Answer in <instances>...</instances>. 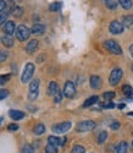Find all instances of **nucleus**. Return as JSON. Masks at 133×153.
I'll return each instance as SVG.
<instances>
[{
  "label": "nucleus",
  "instance_id": "38",
  "mask_svg": "<svg viewBox=\"0 0 133 153\" xmlns=\"http://www.w3.org/2000/svg\"><path fill=\"white\" fill-rule=\"evenodd\" d=\"M20 129V126L17 125V124H10L9 126H7V130L9 131H17Z\"/></svg>",
  "mask_w": 133,
  "mask_h": 153
},
{
  "label": "nucleus",
  "instance_id": "15",
  "mask_svg": "<svg viewBox=\"0 0 133 153\" xmlns=\"http://www.w3.org/2000/svg\"><path fill=\"white\" fill-rule=\"evenodd\" d=\"M9 115H10V118L12 119V120H21V119H23L24 118V113L23 111H21V110H16V109H11L10 111H9Z\"/></svg>",
  "mask_w": 133,
  "mask_h": 153
},
{
  "label": "nucleus",
  "instance_id": "7",
  "mask_svg": "<svg viewBox=\"0 0 133 153\" xmlns=\"http://www.w3.org/2000/svg\"><path fill=\"white\" fill-rule=\"evenodd\" d=\"M71 121H62V123H59V124H55V125H52L51 127V130L56 132V134H66L70 129H71Z\"/></svg>",
  "mask_w": 133,
  "mask_h": 153
},
{
  "label": "nucleus",
  "instance_id": "32",
  "mask_svg": "<svg viewBox=\"0 0 133 153\" xmlns=\"http://www.w3.org/2000/svg\"><path fill=\"white\" fill-rule=\"evenodd\" d=\"M7 15H9V12H6V11H3L1 14H0V26L1 25H5L6 22H7Z\"/></svg>",
  "mask_w": 133,
  "mask_h": 153
},
{
  "label": "nucleus",
  "instance_id": "10",
  "mask_svg": "<svg viewBox=\"0 0 133 153\" xmlns=\"http://www.w3.org/2000/svg\"><path fill=\"white\" fill-rule=\"evenodd\" d=\"M65 142H66V138L65 137L64 138H60V137H56V136H49L48 137V145L55 146V147L62 146V145H65Z\"/></svg>",
  "mask_w": 133,
  "mask_h": 153
},
{
  "label": "nucleus",
  "instance_id": "42",
  "mask_svg": "<svg viewBox=\"0 0 133 153\" xmlns=\"http://www.w3.org/2000/svg\"><path fill=\"white\" fill-rule=\"evenodd\" d=\"M117 107H118V108H120V109H123V108H125V107H126V105H125V104H123V103H121V104H118V105H117Z\"/></svg>",
  "mask_w": 133,
  "mask_h": 153
},
{
  "label": "nucleus",
  "instance_id": "1",
  "mask_svg": "<svg viewBox=\"0 0 133 153\" xmlns=\"http://www.w3.org/2000/svg\"><path fill=\"white\" fill-rule=\"evenodd\" d=\"M34 64L33 62H27L24 65V69H23V72L21 75V81L23 83H27V82H31L32 81V77H33V74H34Z\"/></svg>",
  "mask_w": 133,
  "mask_h": 153
},
{
  "label": "nucleus",
  "instance_id": "30",
  "mask_svg": "<svg viewBox=\"0 0 133 153\" xmlns=\"http://www.w3.org/2000/svg\"><path fill=\"white\" fill-rule=\"evenodd\" d=\"M99 105L103 109H112L115 107V104L112 103V102H103V103H100Z\"/></svg>",
  "mask_w": 133,
  "mask_h": 153
},
{
  "label": "nucleus",
  "instance_id": "13",
  "mask_svg": "<svg viewBox=\"0 0 133 153\" xmlns=\"http://www.w3.org/2000/svg\"><path fill=\"white\" fill-rule=\"evenodd\" d=\"M89 83H90L92 88H94V90H99V88L101 87V79H100V76H97V75L90 76Z\"/></svg>",
  "mask_w": 133,
  "mask_h": 153
},
{
  "label": "nucleus",
  "instance_id": "36",
  "mask_svg": "<svg viewBox=\"0 0 133 153\" xmlns=\"http://www.w3.org/2000/svg\"><path fill=\"white\" fill-rule=\"evenodd\" d=\"M7 55H9V53L6 52V50H0V62L5 61L7 59Z\"/></svg>",
  "mask_w": 133,
  "mask_h": 153
},
{
  "label": "nucleus",
  "instance_id": "17",
  "mask_svg": "<svg viewBox=\"0 0 133 153\" xmlns=\"http://www.w3.org/2000/svg\"><path fill=\"white\" fill-rule=\"evenodd\" d=\"M121 23L123 25V27L131 28V27L133 26V15H125V16L122 17Z\"/></svg>",
  "mask_w": 133,
  "mask_h": 153
},
{
  "label": "nucleus",
  "instance_id": "21",
  "mask_svg": "<svg viewBox=\"0 0 133 153\" xmlns=\"http://www.w3.org/2000/svg\"><path fill=\"white\" fill-rule=\"evenodd\" d=\"M33 132H34L35 135H43V134L45 132V125L42 124V123L37 124V125L33 127Z\"/></svg>",
  "mask_w": 133,
  "mask_h": 153
},
{
  "label": "nucleus",
  "instance_id": "29",
  "mask_svg": "<svg viewBox=\"0 0 133 153\" xmlns=\"http://www.w3.org/2000/svg\"><path fill=\"white\" fill-rule=\"evenodd\" d=\"M21 153H34V148L31 145H24L21 149Z\"/></svg>",
  "mask_w": 133,
  "mask_h": 153
},
{
  "label": "nucleus",
  "instance_id": "37",
  "mask_svg": "<svg viewBox=\"0 0 133 153\" xmlns=\"http://www.w3.org/2000/svg\"><path fill=\"white\" fill-rule=\"evenodd\" d=\"M7 96H9V91L5 90V88H0V100H3Z\"/></svg>",
  "mask_w": 133,
  "mask_h": 153
},
{
  "label": "nucleus",
  "instance_id": "41",
  "mask_svg": "<svg viewBox=\"0 0 133 153\" xmlns=\"http://www.w3.org/2000/svg\"><path fill=\"white\" fill-rule=\"evenodd\" d=\"M129 53H131V55L133 56V44H132V45H129Z\"/></svg>",
  "mask_w": 133,
  "mask_h": 153
},
{
  "label": "nucleus",
  "instance_id": "35",
  "mask_svg": "<svg viewBox=\"0 0 133 153\" xmlns=\"http://www.w3.org/2000/svg\"><path fill=\"white\" fill-rule=\"evenodd\" d=\"M62 96H64V92H62V91H59V92L54 96V100H55V103H60V102L62 100Z\"/></svg>",
  "mask_w": 133,
  "mask_h": 153
},
{
  "label": "nucleus",
  "instance_id": "20",
  "mask_svg": "<svg viewBox=\"0 0 133 153\" xmlns=\"http://www.w3.org/2000/svg\"><path fill=\"white\" fill-rule=\"evenodd\" d=\"M98 100H99V97H98V96H92V97H89L88 99H86V102L83 103V108L92 107L93 104H95Z\"/></svg>",
  "mask_w": 133,
  "mask_h": 153
},
{
  "label": "nucleus",
  "instance_id": "45",
  "mask_svg": "<svg viewBox=\"0 0 133 153\" xmlns=\"http://www.w3.org/2000/svg\"><path fill=\"white\" fill-rule=\"evenodd\" d=\"M132 146H133V142H132Z\"/></svg>",
  "mask_w": 133,
  "mask_h": 153
},
{
  "label": "nucleus",
  "instance_id": "9",
  "mask_svg": "<svg viewBox=\"0 0 133 153\" xmlns=\"http://www.w3.org/2000/svg\"><path fill=\"white\" fill-rule=\"evenodd\" d=\"M123 28H125L123 25L120 22V21H117V20L111 21V23L109 25V31L112 34H121L123 32Z\"/></svg>",
  "mask_w": 133,
  "mask_h": 153
},
{
  "label": "nucleus",
  "instance_id": "27",
  "mask_svg": "<svg viewBox=\"0 0 133 153\" xmlns=\"http://www.w3.org/2000/svg\"><path fill=\"white\" fill-rule=\"evenodd\" d=\"M71 153H86V148L81 145H75L71 149Z\"/></svg>",
  "mask_w": 133,
  "mask_h": 153
},
{
  "label": "nucleus",
  "instance_id": "26",
  "mask_svg": "<svg viewBox=\"0 0 133 153\" xmlns=\"http://www.w3.org/2000/svg\"><path fill=\"white\" fill-rule=\"evenodd\" d=\"M122 92H123L126 96L131 97V96H133V87H131L129 85H123V86H122Z\"/></svg>",
  "mask_w": 133,
  "mask_h": 153
},
{
  "label": "nucleus",
  "instance_id": "2",
  "mask_svg": "<svg viewBox=\"0 0 133 153\" xmlns=\"http://www.w3.org/2000/svg\"><path fill=\"white\" fill-rule=\"evenodd\" d=\"M104 48L110 52L111 54H115V55H121L122 54V48L120 47V44L114 41V39H108L104 42Z\"/></svg>",
  "mask_w": 133,
  "mask_h": 153
},
{
  "label": "nucleus",
  "instance_id": "3",
  "mask_svg": "<svg viewBox=\"0 0 133 153\" xmlns=\"http://www.w3.org/2000/svg\"><path fill=\"white\" fill-rule=\"evenodd\" d=\"M39 94V80L34 79L30 82L28 87V99L30 100H35Z\"/></svg>",
  "mask_w": 133,
  "mask_h": 153
},
{
  "label": "nucleus",
  "instance_id": "23",
  "mask_svg": "<svg viewBox=\"0 0 133 153\" xmlns=\"http://www.w3.org/2000/svg\"><path fill=\"white\" fill-rule=\"evenodd\" d=\"M104 3L106 5V7L110 9V10H115L117 7V5H118V1H115V0H105Z\"/></svg>",
  "mask_w": 133,
  "mask_h": 153
},
{
  "label": "nucleus",
  "instance_id": "6",
  "mask_svg": "<svg viewBox=\"0 0 133 153\" xmlns=\"http://www.w3.org/2000/svg\"><path fill=\"white\" fill-rule=\"evenodd\" d=\"M30 34H31V30L27 26H24V25H20L16 30V37L20 42L27 41L30 38Z\"/></svg>",
  "mask_w": 133,
  "mask_h": 153
},
{
  "label": "nucleus",
  "instance_id": "28",
  "mask_svg": "<svg viewBox=\"0 0 133 153\" xmlns=\"http://www.w3.org/2000/svg\"><path fill=\"white\" fill-rule=\"evenodd\" d=\"M22 11H23V10H22V7H20V6H15L14 9H12L11 14L14 15L15 17H21V16H22V14H23Z\"/></svg>",
  "mask_w": 133,
  "mask_h": 153
},
{
  "label": "nucleus",
  "instance_id": "5",
  "mask_svg": "<svg viewBox=\"0 0 133 153\" xmlns=\"http://www.w3.org/2000/svg\"><path fill=\"white\" fill-rule=\"evenodd\" d=\"M97 126V124L93 120H83L81 123H78L76 126V131L78 132H87V131H92L94 127Z\"/></svg>",
  "mask_w": 133,
  "mask_h": 153
},
{
  "label": "nucleus",
  "instance_id": "14",
  "mask_svg": "<svg viewBox=\"0 0 133 153\" xmlns=\"http://www.w3.org/2000/svg\"><path fill=\"white\" fill-rule=\"evenodd\" d=\"M59 91H60L59 85H58L55 81L49 82V85H48V90H47V93H48L49 96H52V97H54Z\"/></svg>",
  "mask_w": 133,
  "mask_h": 153
},
{
  "label": "nucleus",
  "instance_id": "19",
  "mask_svg": "<svg viewBox=\"0 0 133 153\" xmlns=\"http://www.w3.org/2000/svg\"><path fill=\"white\" fill-rule=\"evenodd\" d=\"M116 153H127L128 152V143L126 141H121L116 147Z\"/></svg>",
  "mask_w": 133,
  "mask_h": 153
},
{
  "label": "nucleus",
  "instance_id": "18",
  "mask_svg": "<svg viewBox=\"0 0 133 153\" xmlns=\"http://www.w3.org/2000/svg\"><path fill=\"white\" fill-rule=\"evenodd\" d=\"M1 43L6 47V48H11L12 45H14V39H12L11 36H7V34H4L1 37Z\"/></svg>",
  "mask_w": 133,
  "mask_h": 153
},
{
  "label": "nucleus",
  "instance_id": "12",
  "mask_svg": "<svg viewBox=\"0 0 133 153\" xmlns=\"http://www.w3.org/2000/svg\"><path fill=\"white\" fill-rule=\"evenodd\" d=\"M38 45H39V41L38 39H31L27 43V45H26V52H27L28 54H33L38 49Z\"/></svg>",
  "mask_w": 133,
  "mask_h": 153
},
{
  "label": "nucleus",
  "instance_id": "39",
  "mask_svg": "<svg viewBox=\"0 0 133 153\" xmlns=\"http://www.w3.org/2000/svg\"><path fill=\"white\" fill-rule=\"evenodd\" d=\"M110 127H111V130H118L120 129V123L118 121H114V123H111Z\"/></svg>",
  "mask_w": 133,
  "mask_h": 153
},
{
  "label": "nucleus",
  "instance_id": "40",
  "mask_svg": "<svg viewBox=\"0 0 133 153\" xmlns=\"http://www.w3.org/2000/svg\"><path fill=\"white\" fill-rule=\"evenodd\" d=\"M5 6H6V1H3V0H0V12L5 11Z\"/></svg>",
  "mask_w": 133,
  "mask_h": 153
},
{
  "label": "nucleus",
  "instance_id": "25",
  "mask_svg": "<svg viewBox=\"0 0 133 153\" xmlns=\"http://www.w3.org/2000/svg\"><path fill=\"white\" fill-rule=\"evenodd\" d=\"M61 7H62V4H61L60 1H55V3H52V4H50V5H49V10H50V11H52V12L59 11Z\"/></svg>",
  "mask_w": 133,
  "mask_h": 153
},
{
  "label": "nucleus",
  "instance_id": "43",
  "mask_svg": "<svg viewBox=\"0 0 133 153\" xmlns=\"http://www.w3.org/2000/svg\"><path fill=\"white\" fill-rule=\"evenodd\" d=\"M1 121H3V118H0V124H1Z\"/></svg>",
  "mask_w": 133,
  "mask_h": 153
},
{
  "label": "nucleus",
  "instance_id": "44",
  "mask_svg": "<svg viewBox=\"0 0 133 153\" xmlns=\"http://www.w3.org/2000/svg\"><path fill=\"white\" fill-rule=\"evenodd\" d=\"M132 70H133V65H132Z\"/></svg>",
  "mask_w": 133,
  "mask_h": 153
},
{
  "label": "nucleus",
  "instance_id": "33",
  "mask_svg": "<svg viewBox=\"0 0 133 153\" xmlns=\"http://www.w3.org/2000/svg\"><path fill=\"white\" fill-rule=\"evenodd\" d=\"M45 153H58V147L51 146V145H48V146L45 147Z\"/></svg>",
  "mask_w": 133,
  "mask_h": 153
},
{
  "label": "nucleus",
  "instance_id": "22",
  "mask_svg": "<svg viewBox=\"0 0 133 153\" xmlns=\"http://www.w3.org/2000/svg\"><path fill=\"white\" fill-rule=\"evenodd\" d=\"M118 4L121 5L125 10H129L133 6V1H131V0H120Z\"/></svg>",
  "mask_w": 133,
  "mask_h": 153
},
{
  "label": "nucleus",
  "instance_id": "11",
  "mask_svg": "<svg viewBox=\"0 0 133 153\" xmlns=\"http://www.w3.org/2000/svg\"><path fill=\"white\" fill-rule=\"evenodd\" d=\"M16 25L14 21H7L5 25H4V32L5 34L7 36H12L14 33H16Z\"/></svg>",
  "mask_w": 133,
  "mask_h": 153
},
{
  "label": "nucleus",
  "instance_id": "16",
  "mask_svg": "<svg viewBox=\"0 0 133 153\" xmlns=\"http://www.w3.org/2000/svg\"><path fill=\"white\" fill-rule=\"evenodd\" d=\"M45 32V26L44 25H41V23H35L32 26L31 28V33H34V34H43Z\"/></svg>",
  "mask_w": 133,
  "mask_h": 153
},
{
  "label": "nucleus",
  "instance_id": "8",
  "mask_svg": "<svg viewBox=\"0 0 133 153\" xmlns=\"http://www.w3.org/2000/svg\"><path fill=\"white\" fill-rule=\"evenodd\" d=\"M64 96L66 98H73L76 94V86L72 81H66L65 86H64Z\"/></svg>",
  "mask_w": 133,
  "mask_h": 153
},
{
  "label": "nucleus",
  "instance_id": "4",
  "mask_svg": "<svg viewBox=\"0 0 133 153\" xmlns=\"http://www.w3.org/2000/svg\"><path fill=\"white\" fill-rule=\"evenodd\" d=\"M122 76H123L122 69H120V68L114 69V70L111 71L110 76H109V85H110V86H117L118 82L121 81Z\"/></svg>",
  "mask_w": 133,
  "mask_h": 153
},
{
  "label": "nucleus",
  "instance_id": "34",
  "mask_svg": "<svg viewBox=\"0 0 133 153\" xmlns=\"http://www.w3.org/2000/svg\"><path fill=\"white\" fill-rule=\"evenodd\" d=\"M10 79H11V75H3V76H0V86L5 85Z\"/></svg>",
  "mask_w": 133,
  "mask_h": 153
},
{
  "label": "nucleus",
  "instance_id": "24",
  "mask_svg": "<svg viewBox=\"0 0 133 153\" xmlns=\"http://www.w3.org/2000/svg\"><path fill=\"white\" fill-rule=\"evenodd\" d=\"M106 138H108V132H106V131H101L99 134V136H98V140H97L98 145H103L106 141Z\"/></svg>",
  "mask_w": 133,
  "mask_h": 153
},
{
  "label": "nucleus",
  "instance_id": "31",
  "mask_svg": "<svg viewBox=\"0 0 133 153\" xmlns=\"http://www.w3.org/2000/svg\"><path fill=\"white\" fill-rule=\"evenodd\" d=\"M114 97H115V93L114 92H105V93H103V98L106 102H111L114 99Z\"/></svg>",
  "mask_w": 133,
  "mask_h": 153
}]
</instances>
